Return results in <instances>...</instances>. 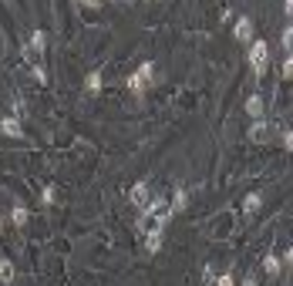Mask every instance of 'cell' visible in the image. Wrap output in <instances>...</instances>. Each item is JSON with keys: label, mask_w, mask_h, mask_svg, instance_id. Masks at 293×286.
<instances>
[{"label": "cell", "mask_w": 293, "mask_h": 286, "mask_svg": "<svg viewBox=\"0 0 293 286\" xmlns=\"http://www.w3.org/2000/svg\"><path fill=\"white\" fill-rule=\"evenodd\" d=\"M266 61H270V47H266V41H253V44H249V67L256 71V77L266 71Z\"/></svg>", "instance_id": "obj_1"}, {"label": "cell", "mask_w": 293, "mask_h": 286, "mask_svg": "<svg viewBox=\"0 0 293 286\" xmlns=\"http://www.w3.org/2000/svg\"><path fill=\"white\" fill-rule=\"evenodd\" d=\"M152 74H155V64H152V61H145V64L138 67L135 74L128 77V88L135 91V94H142V91H145V84L152 81Z\"/></svg>", "instance_id": "obj_2"}, {"label": "cell", "mask_w": 293, "mask_h": 286, "mask_svg": "<svg viewBox=\"0 0 293 286\" xmlns=\"http://www.w3.org/2000/svg\"><path fill=\"white\" fill-rule=\"evenodd\" d=\"M132 202H135L138 209H148V202H152V188H148V182H135V185H132Z\"/></svg>", "instance_id": "obj_3"}, {"label": "cell", "mask_w": 293, "mask_h": 286, "mask_svg": "<svg viewBox=\"0 0 293 286\" xmlns=\"http://www.w3.org/2000/svg\"><path fill=\"white\" fill-rule=\"evenodd\" d=\"M266 138H270V128H266V121H263V118H256V121H253V128H249V142L263 145Z\"/></svg>", "instance_id": "obj_4"}, {"label": "cell", "mask_w": 293, "mask_h": 286, "mask_svg": "<svg viewBox=\"0 0 293 286\" xmlns=\"http://www.w3.org/2000/svg\"><path fill=\"white\" fill-rule=\"evenodd\" d=\"M236 41H253V21L249 17H239L236 21Z\"/></svg>", "instance_id": "obj_5"}, {"label": "cell", "mask_w": 293, "mask_h": 286, "mask_svg": "<svg viewBox=\"0 0 293 286\" xmlns=\"http://www.w3.org/2000/svg\"><path fill=\"white\" fill-rule=\"evenodd\" d=\"M0 132H4V135H11V138H21V121H17V118H4V121H0Z\"/></svg>", "instance_id": "obj_6"}, {"label": "cell", "mask_w": 293, "mask_h": 286, "mask_svg": "<svg viewBox=\"0 0 293 286\" xmlns=\"http://www.w3.org/2000/svg\"><path fill=\"white\" fill-rule=\"evenodd\" d=\"M172 212H185V206H189V196H185V188H175L172 192Z\"/></svg>", "instance_id": "obj_7"}, {"label": "cell", "mask_w": 293, "mask_h": 286, "mask_svg": "<svg viewBox=\"0 0 293 286\" xmlns=\"http://www.w3.org/2000/svg\"><path fill=\"white\" fill-rule=\"evenodd\" d=\"M44 47H47V34L34 31V34H31V51H34V54H44Z\"/></svg>", "instance_id": "obj_8"}, {"label": "cell", "mask_w": 293, "mask_h": 286, "mask_svg": "<svg viewBox=\"0 0 293 286\" xmlns=\"http://www.w3.org/2000/svg\"><path fill=\"white\" fill-rule=\"evenodd\" d=\"M27 219H31V212L24 209V206H14V212H11V222L21 229V226H27Z\"/></svg>", "instance_id": "obj_9"}, {"label": "cell", "mask_w": 293, "mask_h": 286, "mask_svg": "<svg viewBox=\"0 0 293 286\" xmlns=\"http://www.w3.org/2000/svg\"><path fill=\"white\" fill-rule=\"evenodd\" d=\"M145 246H148V253H158V249H162V229H148Z\"/></svg>", "instance_id": "obj_10"}, {"label": "cell", "mask_w": 293, "mask_h": 286, "mask_svg": "<svg viewBox=\"0 0 293 286\" xmlns=\"http://www.w3.org/2000/svg\"><path fill=\"white\" fill-rule=\"evenodd\" d=\"M280 44H283V51H286V54H293V24H290V27H283Z\"/></svg>", "instance_id": "obj_11"}, {"label": "cell", "mask_w": 293, "mask_h": 286, "mask_svg": "<svg viewBox=\"0 0 293 286\" xmlns=\"http://www.w3.org/2000/svg\"><path fill=\"white\" fill-rule=\"evenodd\" d=\"M14 279V263L11 259H0V283H11Z\"/></svg>", "instance_id": "obj_12"}, {"label": "cell", "mask_w": 293, "mask_h": 286, "mask_svg": "<svg viewBox=\"0 0 293 286\" xmlns=\"http://www.w3.org/2000/svg\"><path fill=\"white\" fill-rule=\"evenodd\" d=\"M246 111L253 115V118H263V98H249L246 101Z\"/></svg>", "instance_id": "obj_13"}, {"label": "cell", "mask_w": 293, "mask_h": 286, "mask_svg": "<svg viewBox=\"0 0 293 286\" xmlns=\"http://www.w3.org/2000/svg\"><path fill=\"white\" fill-rule=\"evenodd\" d=\"M263 269L270 276H280V259H276V256H266V259H263Z\"/></svg>", "instance_id": "obj_14"}, {"label": "cell", "mask_w": 293, "mask_h": 286, "mask_svg": "<svg viewBox=\"0 0 293 286\" xmlns=\"http://www.w3.org/2000/svg\"><path fill=\"white\" fill-rule=\"evenodd\" d=\"M259 206H263V199H259V196H256V192H253V196H246V202H243V209H246V212H249V216H253V212H256V209H259Z\"/></svg>", "instance_id": "obj_15"}, {"label": "cell", "mask_w": 293, "mask_h": 286, "mask_svg": "<svg viewBox=\"0 0 293 286\" xmlns=\"http://www.w3.org/2000/svg\"><path fill=\"white\" fill-rule=\"evenodd\" d=\"M84 88H88V91H102V74H98V71H91L88 81H84Z\"/></svg>", "instance_id": "obj_16"}, {"label": "cell", "mask_w": 293, "mask_h": 286, "mask_svg": "<svg viewBox=\"0 0 293 286\" xmlns=\"http://www.w3.org/2000/svg\"><path fill=\"white\" fill-rule=\"evenodd\" d=\"M280 74L286 77V81H293V54L286 57V61H283V67H280Z\"/></svg>", "instance_id": "obj_17"}, {"label": "cell", "mask_w": 293, "mask_h": 286, "mask_svg": "<svg viewBox=\"0 0 293 286\" xmlns=\"http://www.w3.org/2000/svg\"><path fill=\"white\" fill-rule=\"evenodd\" d=\"M283 145H286V152H293V132H283Z\"/></svg>", "instance_id": "obj_18"}, {"label": "cell", "mask_w": 293, "mask_h": 286, "mask_svg": "<svg viewBox=\"0 0 293 286\" xmlns=\"http://www.w3.org/2000/svg\"><path fill=\"white\" fill-rule=\"evenodd\" d=\"M81 4H84V7H94V11L102 7V0H81Z\"/></svg>", "instance_id": "obj_19"}, {"label": "cell", "mask_w": 293, "mask_h": 286, "mask_svg": "<svg viewBox=\"0 0 293 286\" xmlns=\"http://www.w3.org/2000/svg\"><path fill=\"white\" fill-rule=\"evenodd\" d=\"M283 7H286V17H293V0H286Z\"/></svg>", "instance_id": "obj_20"}, {"label": "cell", "mask_w": 293, "mask_h": 286, "mask_svg": "<svg viewBox=\"0 0 293 286\" xmlns=\"http://www.w3.org/2000/svg\"><path fill=\"white\" fill-rule=\"evenodd\" d=\"M286 266H293V246L286 249Z\"/></svg>", "instance_id": "obj_21"}, {"label": "cell", "mask_w": 293, "mask_h": 286, "mask_svg": "<svg viewBox=\"0 0 293 286\" xmlns=\"http://www.w3.org/2000/svg\"><path fill=\"white\" fill-rule=\"evenodd\" d=\"M0 226H4V219H0Z\"/></svg>", "instance_id": "obj_22"}]
</instances>
